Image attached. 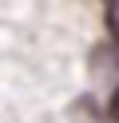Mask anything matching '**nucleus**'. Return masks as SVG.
I'll return each instance as SVG.
<instances>
[{"instance_id": "nucleus-1", "label": "nucleus", "mask_w": 119, "mask_h": 123, "mask_svg": "<svg viewBox=\"0 0 119 123\" xmlns=\"http://www.w3.org/2000/svg\"><path fill=\"white\" fill-rule=\"evenodd\" d=\"M111 119L119 123V83H115V95H111Z\"/></svg>"}, {"instance_id": "nucleus-2", "label": "nucleus", "mask_w": 119, "mask_h": 123, "mask_svg": "<svg viewBox=\"0 0 119 123\" xmlns=\"http://www.w3.org/2000/svg\"><path fill=\"white\" fill-rule=\"evenodd\" d=\"M107 4H115V0H107Z\"/></svg>"}]
</instances>
